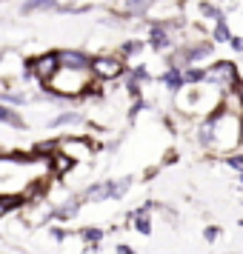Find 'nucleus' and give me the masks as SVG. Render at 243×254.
I'll list each match as a JSON object with an SVG mask.
<instances>
[{"mask_svg": "<svg viewBox=\"0 0 243 254\" xmlns=\"http://www.w3.org/2000/svg\"><path fill=\"white\" fill-rule=\"evenodd\" d=\"M212 120V143L209 151L212 157H226L232 151H238V146H243V134H241V117L220 109L209 117Z\"/></svg>", "mask_w": 243, "mask_h": 254, "instance_id": "nucleus-1", "label": "nucleus"}, {"mask_svg": "<svg viewBox=\"0 0 243 254\" xmlns=\"http://www.w3.org/2000/svg\"><path fill=\"white\" fill-rule=\"evenodd\" d=\"M92 80H94L92 69H69V66H60V71L43 86V89H49V92L55 94V97H60V100H81V97L89 94Z\"/></svg>", "mask_w": 243, "mask_h": 254, "instance_id": "nucleus-2", "label": "nucleus"}, {"mask_svg": "<svg viewBox=\"0 0 243 254\" xmlns=\"http://www.w3.org/2000/svg\"><path fill=\"white\" fill-rule=\"evenodd\" d=\"M126 71H129L126 58L117 55L115 49H112V52H97V55H92V74L97 80L117 83V80L126 77Z\"/></svg>", "mask_w": 243, "mask_h": 254, "instance_id": "nucleus-3", "label": "nucleus"}, {"mask_svg": "<svg viewBox=\"0 0 243 254\" xmlns=\"http://www.w3.org/2000/svg\"><path fill=\"white\" fill-rule=\"evenodd\" d=\"M206 83L218 86L223 94L235 92V89H243L241 71H238V63L235 60H212L206 66Z\"/></svg>", "mask_w": 243, "mask_h": 254, "instance_id": "nucleus-4", "label": "nucleus"}, {"mask_svg": "<svg viewBox=\"0 0 243 254\" xmlns=\"http://www.w3.org/2000/svg\"><path fill=\"white\" fill-rule=\"evenodd\" d=\"M58 140V151L69 154L75 163H92L97 154V143L89 134H60Z\"/></svg>", "mask_w": 243, "mask_h": 254, "instance_id": "nucleus-5", "label": "nucleus"}, {"mask_svg": "<svg viewBox=\"0 0 243 254\" xmlns=\"http://www.w3.org/2000/svg\"><path fill=\"white\" fill-rule=\"evenodd\" d=\"M58 71H60L58 52H40V55L26 60V80H35L37 86H46Z\"/></svg>", "mask_w": 243, "mask_h": 254, "instance_id": "nucleus-6", "label": "nucleus"}, {"mask_svg": "<svg viewBox=\"0 0 243 254\" xmlns=\"http://www.w3.org/2000/svg\"><path fill=\"white\" fill-rule=\"evenodd\" d=\"M174 20H183L180 0H155L146 12V23H174Z\"/></svg>", "mask_w": 243, "mask_h": 254, "instance_id": "nucleus-7", "label": "nucleus"}, {"mask_svg": "<svg viewBox=\"0 0 243 254\" xmlns=\"http://www.w3.org/2000/svg\"><path fill=\"white\" fill-rule=\"evenodd\" d=\"M155 206H158V203L146 200L140 208H135V211L129 214V226L138 231V234H146V237L152 234V208H155Z\"/></svg>", "mask_w": 243, "mask_h": 254, "instance_id": "nucleus-8", "label": "nucleus"}, {"mask_svg": "<svg viewBox=\"0 0 243 254\" xmlns=\"http://www.w3.org/2000/svg\"><path fill=\"white\" fill-rule=\"evenodd\" d=\"M58 58H60V66H69V69H92V58L83 49H58Z\"/></svg>", "mask_w": 243, "mask_h": 254, "instance_id": "nucleus-9", "label": "nucleus"}, {"mask_svg": "<svg viewBox=\"0 0 243 254\" xmlns=\"http://www.w3.org/2000/svg\"><path fill=\"white\" fill-rule=\"evenodd\" d=\"M75 166H81V163H75L69 154H63V151H52V154H49V169H52V174H55L58 180H66V177L75 172Z\"/></svg>", "mask_w": 243, "mask_h": 254, "instance_id": "nucleus-10", "label": "nucleus"}, {"mask_svg": "<svg viewBox=\"0 0 243 254\" xmlns=\"http://www.w3.org/2000/svg\"><path fill=\"white\" fill-rule=\"evenodd\" d=\"M29 197L26 194H0V214L3 217H12L14 211H23Z\"/></svg>", "mask_w": 243, "mask_h": 254, "instance_id": "nucleus-11", "label": "nucleus"}, {"mask_svg": "<svg viewBox=\"0 0 243 254\" xmlns=\"http://www.w3.org/2000/svg\"><path fill=\"white\" fill-rule=\"evenodd\" d=\"M0 123H3L6 128H17V131H26L23 115H17V112H14V106H9V103L0 106Z\"/></svg>", "mask_w": 243, "mask_h": 254, "instance_id": "nucleus-12", "label": "nucleus"}, {"mask_svg": "<svg viewBox=\"0 0 243 254\" xmlns=\"http://www.w3.org/2000/svg\"><path fill=\"white\" fill-rule=\"evenodd\" d=\"M81 123H86V115L78 112V109H66V112H60L49 126L52 128H63V126H81Z\"/></svg>", "mask_w": 243, "mask_h": 254, "instance_id": "nucleus-13", "label": "nucleus"}, {"mask_svg": "<svg viewBox=\"0 0 243 254\" xmlns=\"http://www.w3.org/2000/svg\"><path fill=\"white\" fill-rule=\"evenodd\" d=\"M220 109H226L232 115L243 117V97H241V89H235V92H226L223 94V106Z\"/></svg>", "mask_w": 243, "mask_h": 254, "instance_id": "nucleus-14", "label": "nucleus"}, {"mask_svg": "<svg viewBox=\"0 0 243 254\" xmlns=\"http://www.w3.org/2000/svg\"><path fill=\"white\" fill-rule=\"evenodd\" d=\"M223 163L229 166L232 172H238V174L243 172V154H238V151H232V154H226V157H223Z\"/></svg>", "mask_w": 243, "mask_h": 254, "instance_id": "nucleus-15", "label": "nucleus"}, {"mask_svg": "<svg viewBox=\"0 0 243 254\" xmlns=\"http://www.w3.org/2000/svg\"><path fill=\"white\" fill-rule=\"evenodd\" d=\"M218 237H220V226H206L203 240H206V243H218Z\"/></svg>", "mask_w": 243, "mask_h": 254, "instance_id": "nucleus-16", "label": "nucleus"}, {"mask_svg": "<svg viewBox=\"0 0 243 254\" xmlns=\"http://www.w3.org/2000/svg\"><path fill=\"white\" fill-rule=\"evenodd\" d=\"M115 254H138L129 243H115Z\"/></svg>", "mask_w": 243, "mask_h": 254, "instance_id": "nucleus-17", "label": "nucleus"}, {"mask_svg": "<svg viewBox=\"0 0 243 254\" xmlns=\"http://www.w3.org/2000/svg\"><path fill=\"white\" fill-rule=\"evenodd\" d=\"M238 180H241V186H243V172H241V174H238Z\"/></svg>", "mask_w": 243, "mask_h": 254, "instance_id": "nucleus-18", "label": "nucleus"}, {"mask_svg": "<svg viewBox=\"0 0 243 254\" xmlns=\"http://www.w3.org/2000/svg\"><path fill=\"white\" fill-rule=\"evenodd\" d=\"M241 134H243V117H241Z\"/></svg>", "mask_w": 243, "mask_h": 254, "instance_id": "nucleus-19", "label": "nucleus"}, {"mask_svg": "<svg viewBox=\"0 0 243 254\" xmlns=\"http://www.w3.org/2000/svg\"><path fill=\"white\" fill-rule=\"evenodd\" d=\"M241 97H243V89H241Z\"/></svg>", "mask_w": 243, "mask_h": 254, "instance_id": "nucleus-20", "label": "nucleus"}, {"mask_svg": "<svg viewBox=\"0 0 243 254\" xmlns=\"http://www.w3.org/2000/svg\"><path fill=\"white\" fill-rule=\"evenodd\" d=\"M69 3H72V0H69Z\"/></svg>", "mask_w": 243, "mask_h": 254, "instance_id": "nucleus-21", "label": "nucleus"}]
</instances>
